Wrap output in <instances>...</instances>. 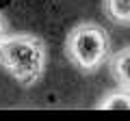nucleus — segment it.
Masks as SVG:
<instances>
[{"mask_svg":"<svg viewBox=\"0 0 130 121\" xmlns=\"http://www.w3.org/2000/svg\"><path fill=\"white\" fill-rule=\"evenodd\" d=\"M48 65V48L41 37L30 33L7 35L0 41V67L22 87L41 80Z\"/></svg>","mask_w":130,"mask_h":121,"instance_id":"1","label":"nucleus"},{"mask_svg":"<svg viewBox=\"0 0 130 121\" xmlns=\"http://www.w3.org/2000/svg\"><path fill=\"white\" fill-rule=\"evenodd\" d=\"M111 39L108 33L95 22H80L67 33L65 54L83 71H98L108 58Z\"/></svg>","mask_w":130,"mask_h":121,"instance_id":"2","label":"nucleus"},{"mask_svg":"<svg viewBox=\"0 0 130 121\" xmlns=\"http://www.w3.org/2000/svg\"><path fill=\"white\" fill-rule=\"evenodd\" d=\"M111 74L121 89L130 91V46L121 48L111 58Z\"/></svg>","mask_w":130,"mask_h":121,"instance_id":"3","label":"nucleus"},{"mask_svg":"<svg viewBox=\"0 0 130 121\" xmlns=\"http://www.w3.org/2000/svg\"><path fill=\"white\" fill-rule=\"evenodd\" d=\"M98 108H104V110H130V93L128 91L108 93L100 99Z\"/></svg>","mask_w":130,"mask_h":121,"instance_id":"4","label":"nucleus"},{"mask_svg":"<svg viewBox=\"0 0 130 121\" xmlns=\"http://www.w3.org/2000/svg\"><path fill=\"white\" fill-rule=\"evenodd\" d=\"M106 13L119 24H130V0H104Z\"/></svg>","mask_w":130,"mask_h":121,"instance_id":"5","label":"nucleus"},{"mask_svg":"<svg viewBox=\"0 0 130 121\" xmlns=\"http://www.w3.org/2000/svg\"><path fill=\"white\" fill-rule=\"evenodd\" d=\"M9 35V26H7V19H5V15L0 13V41Z\"/></svg>","mask_w":130,"mask_h":121,"instance_id":"6","label":"nucleus"}]
</instances>
